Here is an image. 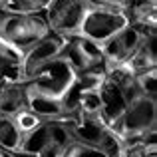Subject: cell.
Here are the masks:
<instances>
[{
    "instance_id": "cell-16",
    "label": "cell",
    "mask_w": 157,
    "mask_h": 157,
    "mask_svg": "<svg viewBox=\"0 0 157 157\" xmlns=\"http://www.w3.org/2000/svg\"><path fill=\"white\" fill-rule=\"evenodd\" d=\"M135 78V88H137L139 96L157 100V70H149V72L137 74Z\"/></svg>"
},
{
    "instance_id": "cell-18",
    "label": "cell",
    "mask_w": 157,
    "mask_h": 157,
    "mask_svg": "<svg viewBox=\"0 0 157 157\" xmlns=\"http://www.w3.org/2000/svg\"><path fill=\"white\" fill-rule=\"evenodd\" d=\"M14 123H16V127L20 129V133L24 135V133H30L32 129H36V127L42 123V119H40L38 115L34 113V111H30V109L26 107V109H22V111H20V113L14 117Z\"/></svg>"
},
{
    "instance_id": "cell-17",
    "label": "cell",
    "mask_w": 157,
    "mask_h": 157,
    "mask_svg": "<svg viewBox=\"0 0 157 157\" xmlns=\"http://www.w3.org/2000/svg\"><path fill=\"white\" fill-rule=\"evenodd\" d=\"M58 157H105V155L101 153L96 145H90V143L74 139V141H70L68 145L62 149V153Z\"/></svg>"
},
{
    "instance_id": "cell-7",
    "label": "cell",
    "mask_w": 157,
    "mask_h": 157,
    "mask_svg": "<svg viewBox=\"0 0 157 157\" xmlns=\"http://www.w3.org/2000/svg\"><path fill=\"white\" fill-rule=\"evenodd\" d=\"M60 58L68 62L76 74L105 68L104 56H101V46L80 34L66 36V44H64V50H62Z\"/></svg>"
},
{
    "instance_id": "cell-8",
    "label": "cell",
    "mask_w": 157,
    "mask_h": 157,
    "mask_svg": "<svg viewBox=\"0 0 157 157\" xmlns=\"http://www.w3.org/2000/svg\"><path fill=\"white\" fill-rule=\"evenodd\" d=\"M64 44H66V36H60V34H50L46 38H42L40 42H36L30 50L24 52L22 56V76H24V82L28 78H32L40 68H44L46 64H50L52 60L60 58L62 50H64Z\"/></svg>"
},
{
    "instance_id": "cell-22",
    "label": "cell",
    "mask_w": 157,
    "mask_h": 157,
    "mask_svg": "<svg viewBox=\"0 0 157 157\" xmlns=\"http://www.w3.org/2000/svg\"><path fill=\"white\" fill-rule=\"evenodd\" d=\"M147 2H151V4H157V0H147Z\"/></svg>"
},
{
    "instance_id": "cell-20",
    "label": "cell",
    "mask_w": 157,
    "mask_h": 157,
    "mask_svg": "<svg viewBox=\"0 0 157 157\" xmlns=\"http://www.w3.org/2000/svg\"><path fill=\"white\" fill-rule=\"evenodd\" d=\"M6 16H8V12L0 8V36H2V28H4V22H6Z\"/></svg>"
},
{
    "instance_id": "cell-3",
    "label": "cell",
    "mask_w": 157,
    "mask_h": 157,
    "mask_svg": "<svg viewBox=\"0 0 157 157\" xmlns=\"http://www.w3.org/2000/svg\"><path fill=\"white\" fill-rule=\"evenodd\" d=\"M48 34H50V26L44 14H8L0 38L24 54Z\"/></svg>"
},
{
    "instance_id": "cell-2",
    "label": "cell",
    "mask_w": 157,
    "mask_h": 157,
    "mask_svg": "<svg viewBox=\"0 0 157 157\" xmlns=\"http://www.w3.org/2000/svg\"><path fill=\"white\" fill-rule=\"evenodd\" d=\"M92 2V0H90ZM129 16L121 10H115L109 6H101V4L92 2L86 12L84 20L80 26V36H86L96 44H104L105 40H109L111 36H115L119 30H123L125 26H129Z\"/></svg>"
},
{
    "instance_id": "cell-14",
    "label": "cell",
    "mask_w": 157,
    "mask_h": 157,
    "mask_svg": "<svg viewBox=\"0 0 157 157\" xmlns=\"http://www.w3.org/2000/svg\"><path fill=\"white\" fill-rule=\"evenodd\" d=\"M50 0H0V8L8 14H44Z\"/></svg>"
},
{
    "instance_id": "cell-9",
    "label": "cell",
    "mask_w": 157,
    "mask_h": 157,
    "mask_svg": "<svg viewBox=\"0 0 157 157\" xmlns=\"http://www.w3.org/2000/svg\"><path fill=\"white\" fill-rule=\"evenodd\" d=\"M26 101H28V109L34 111L42 121L72 117L68 113V107H66L62 98H48V96H42V94H34L26 88Z\"/></svg>"
},
{
    "instance_id": "cell-21",
    "label": "cell",
    "mask_w": 157,
    "mask_h": 157,
    "mask_svg": "<svg viewBox=\"0 0 157 157\" xmlns=\"http://www.w3.org/2000/svg\"><path fill=\"white\" fill-rule=\"evenodd\" d=\"M0 157H20L18 153H12V151L4 149V147H0Z\"/></svg>"
},
{
    "instance_id": "cell-4",
    "label": "cell",
    "mask_w": 157,
    "mask_h": 157,
    "mask_svg": "<svg viewBox=\"0 0 157 157\" xmlns=\"http://www.w3.org/2000/svg\"><path fill=\"white\" fill-rule=\"evenodd\" d=\"M74 80H76V72L72 70V66L62 58H56L44 68H40L24 84L34 94H42L48 98H64L72 88Z\"/></svg>"
},
{
    "instance_id": "cell-19",
    "label": "cell",
    "mask_w": 157,
    "mask_h": 157,
    "mask_svg": "<svg viewBox=\"0 0 157 157\" xmlns=\"http://www.w3.org/2000/svg\"><path fill=\"white\" fill-rule=\"evenodd\" d=\"M96 4H101V6H109V8H115V10H121V12H129V8L133 6L135 0H92Z\"/></svg>"
},
{
    "instance_id": "cell-10",
    "label": "cell",
    "mask_w": 157,
    "mask_h": 157,
    "mask_svg": "<svg viewBox=\"0 0 157 157\" xmlns=\"http://www.w3.org/2000/svg\"><path fill=\"white\" fill-rule=\"evenodd\" d=\"M155 40H157V32H147L143 36L141 44L137 46L135 54L129 58L123 68L127 72H131L133 76L143 72H149V70H157V50H155Z\"/></svg>"
},
{
    "instance_id": "cell-12",
    "label": "cell",
    "mask_w": 157,
    "mask_h": 157,
    "mask_svg": "<svg viewBox=\"0 0 157 157\" xmlns=\"http://www.w3.org/2000/svg\"><path fill=\"white\" fill-rule=\"evenodd\" d=\"M26 107L28 101H26V84L24 82L0 86V117L14 119Z\"/></svg>"
},
{
    "instance_id": "cell-15",
    "label": "cell",
    "mask_w": 157,
    "mask_h": 157,
    "mask_svg": "<svg viewBox=\"0 0 157 157\" xmlns=\"http://www.w3.org/2000/svg\"><path fill=\"white\" fill-rule=\"evenodd\" d=\"M20 141H22V133L16 127L14 119L0 117V147L12 151V153H18Z\"/></svg>"
},
{
    "instance_id": "cell-6",
    "label": "cell",
    "mask_w": 157,
    "mask_h": 157,
    "mask_svg": "<svg viewBox=\"0 0 157 157\" xmlns=\"http://www.w3.org/2000/svg\"><path fill=\"white\" fill-rule=\"evenodd\" d=\"M147 32H157V30H143L139 26H125L123 30H119L115 36H111L109 40H105L101 44V56H104L105 70L111 68H121L129 62V58L135 54L137 46L141 44L143 36Z\"/></svg>"
},
{
    "instance_id": "cell-11",
    "label": "cell",
    "mask_w": 157,
    "mask_h": 157,
    "mask_svg": "<svg viewBox=\"0 0 157 157\" xmlns=\"http://www.w3.org/2000/svg\"><path fill=\"white\" fill-rule=\"evenodd\" d=\"M22 56L16 46L0 38V86L24 82L22 76Z\"/></svg>"
},
{
    "instance_id": "cell-5",
    "label": "cell",
    "mask_w": 157,
    "mask_h": 157,
    "mask_svg": "<svg viewBox=\"0 0 157 157\" xmlns=\"http://www.w3.org/2000/svg\"><path fill=\"white\" fill-rule=\"evenodd\" d=\"M90 4V0H50L48 8L44 10L50 32L60 36L78 34Z\"/></svg>"
},
{
    "instance_id": "cell-13",
    "label": "cell",
    "mask_w": 157,
    "mask_h": 157,
    "mask_svg": "<svg viewBox=\"0 0 157 157\" xmlns=\"http://www.w3.org/2000/svg\"><path fill=\"white\" fill-rule=\"evenodd\" d=\"M105 129L107 123L101 119V115H78V117H74V135L78 141L98 147Z\"/></svg>"
},
{
    "instance_id": "cell-1",
    "label": "cell",
    "mask_w": 157,
    "mask_h": 157,
    "mask_svg": "<svg viewBox=\"0 0 157 157\" xmlns=\"http://www.w3.org/2000/svg\"><path fill=\"white\" fill-rule=\"evenodd\" d=\"M121 141L135 135H141L145 131L157 129V100L151 98H135L125 107L121 115L111 125H107Z\"/></svg>"
}]
</instances>
